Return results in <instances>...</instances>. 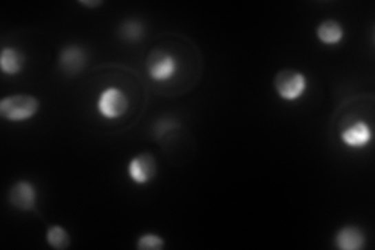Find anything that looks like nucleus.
<instances>
[{
	"label": "nucleus",
	"instance_id": "1",
	"mask_svg": "<svg viewBox=\"0 0 375 250\" xmlns=\"http://www.w3.org/2000/svg\"><path fill=\"white\" fill-rule=\"evenodd\" d=\"M39 110V101L30 94H14L0 102V116L7 121L19 122L33 118Z\"/></svg>",
	"mask_w": 375,
	"mask_h": 250
},
{
	"label": "nucleus",
	"instance_id": "2",
	"mask_svg": "<svg viewBox=\"0 0 375 250\" xmlns=\"http://www.w3.org/2000/svg\"><path fill=\"white\" fill-rule=\"evenodd\" d=\"M274 86L281 98L292 102L303 96L307 90V79L302 72L294 71V69H283L275 75Z\"/></svg>",
	"mask_w": 375,
	"mask_h": 250
},
{
	"label": "nucleus",
	"instance_id": "3",
	"mask_svg": "<svg viewBox=\"0 0 375 250\" xmlns=\"http://www.w3.org/2000/svg\"><path fill=\"white\" fill-rule=\"evenodd\" d=\"M97 110L107 119L122 118L129 110V97L118 88H107L99 96Z\"/></svg>",
	"mask_w": 375,
	"mask_h": 250
},
{
	"label": "nucleus",
	"instance_id": "4",
	"mask_svg": "<svg viewBox=\"0 0 375 250\" xmlns=\"http://www.w3.org/2000/svg\"><path fill=\"white\" fill-rule=\"evenodd\" d=\"M147 72L149 77L155 81H166L172 79L177 72L175 58L166 50H153L147 56Z\"/></svg>",
	"mask_w": 375,
	"mask_h": 250
},
{
	"label": "nucleus",
	"instance_id": "5",
	"mask_svg": "<svg viewBox=\"0 0 375 250\" xmlns=\"http://www.w3.org/2000/svg\"><path fill=\"white\" fill-rule=\"evenodd\" d=\"M129 176L138 185L149 183L157 176V160L150 154H141L129 163Z\"/></svg>",
	"mask_w": 375,
	"mask_h": 250
},
{
	"label": "nucleus",
	"instance_id": "6",
	"mask_svg": "<svg viewBox=\"0 0 375 250\" xmlns=\"http://www.w3.org/2000/svg\"><path fill=\"white\" fill-rule=\"evenodd\" d=\"M10 202L17 210L34 211L36 210V189L30 182H17L10 189Z\"/></svg>",
	"mask_w": 375,
	"mask_h": 250
},
{
	"label": "nucleus",
	"instance_id": "7",
	"mask_svg": "<svg viewBox=\"0 0 375 250\" xmlns=\"http://www.w3.org/2000/svg\"><path fill=\"white\" fill-rule=\"evenodd\" d=\"M86 61H88V55L78 45H67V48L63 49L58 60L61 71L67 75H77L78 72H82L86 66Z\"/></svg>",
	"mask_w": 375,
	"mask_h": 250
},
{
	"label": "nucleus",
	"instance_id": "8",
	"mask_svg": "<svg viewBox=\"0 0 375 250\" xmlns=\"http://www.w3.org/2000/svg\"><path fill=\"white\" fill-rule=\"evenodd\" d=\"M371 138H372V133L366 122H356V124L350 125L349 129H345L341 135L343 143L354 149L365 147V145L371 141Z\"/></svg>",
	"mask_w": 375,
	"mask_h": 250
},
{
	"label": "nucleus",
	"instance_id": "9",
	"mask_svg": "<svg viewBox=\"0 0 375 250\" xmlns=\"http://www.w3.org/2000/svg\"><path fill=\"white\" fill-rule=\"evenodd\" d=\"M334 244H336L338 249L343 250H358L365 247V233L358 227H344L338 231Z\"/></svg>",
	"mask_w": 375,
	"mask_h": 250
},
{
	"label": "nucleus",
	"instance_id": "10",
	"mask_svg": "<svg viewBox=\"0 0 375 250\" xmlns=\"http://www.w3.org/2000/svg\"><path fill=\"white\" fill-rule=\"evenodd\" d=\"M343 37H344V30L338 21L328 19V21L321 22L319 27H317V38H319L321 43H324L327 45L341 43Z\"/></svg>",
	"mask_w": 375,
	"mask_h": 250
},
{
	"label": "nucleus",
	"instance_id": "11",
	"mask_svg": "<svg viewBox=\"0 0 375 250\" xmlns=\"http://www.w3.org/2000/svg\"><path fill=\"white\" fill-rule=\"evenodd\" d=\"M25 65V58L19 50L5 48L2 50V56H0V66L2 71L8 75H14L22 71V67Z\"/></svg>",
	"mask_w": 375,
	"mask_h": 250
},
{
	"label": "nucleus",
	"instance_id": "12",
	"mask_svg": "<svg viewBox=\"0 0 375 250\" xmlns=\"http://www.w3.org/2000/svg\"><path fill=\"white\" fill-rule=\"evenodd\" d=\"M47 244L54 249L65 250L71 244V238H69V233L63 227L52 225L47 230Z\"/></svg>",
	"mask_w": 375,
	"mask_h": 250
},
{
	"label": "nucleus",
	"instance_id": "13",
	"mask_svg": "<svg viewBox=\"0 0 375 250\" xmlns=\"http://www.w3.org/2000/svg\"><path fill=\"white\" fill-rule=\"evenodd\" d=\"M120 37H122L125 41H130V43H136V41L142 39L144 34V25L141 24L140 21L130 19L125 21L122 25L119 28Z\"/></svg>",
	"mask_w": 375,
	"mask_h": 250
},
{
	"label": "nucleus",
	"instance_id": "14",
	"mask_svg": "<svg viewBox=\"0 0 375 250\" xmlns=\"http://www.w3.org/2000/svg\"><path fill=\"white\" fill-rule=\"evenodd\" d=\"M136 247L142 249V250H158V249L164 247V241H163V238H160L158 235L146 233V235H142L140 240H138Z\"/></svg>",
	"mask_w": 375,
	"mask_h": 250
},
{
	"label": "nucleus",
	"instance_id": "15",
	"mask_svg": "<svg viewBox=\"0 0 375 250\" xmlns=\"http://www.w3.org/2000/svg\"><path fill=\"white\" fill-rule=\"evenodd\" d=\"M174 127H177V124L174 121H171V119H163V121H160L157 125H155V135L157 136H161V135H164V133L167 130H172L174 129Z\"/></svg>",
	"mask_w": 375,
	"mask_h": 250
},
{
	"label": "nucleus",
	"instance_id": "16",
	"mask_svg": "<svg viewBox=\"0 0 375 250\" xmlns=\"http://www.w3.org/2000/svg\"><path fill=\"white\" fill-rule=\"evenodd\" d=\"M82 5H85V7H97V5H100V2H82Z\"/></svg>",
	"mask_w": 375,
	"mask_h": 250
}]
</instances>
